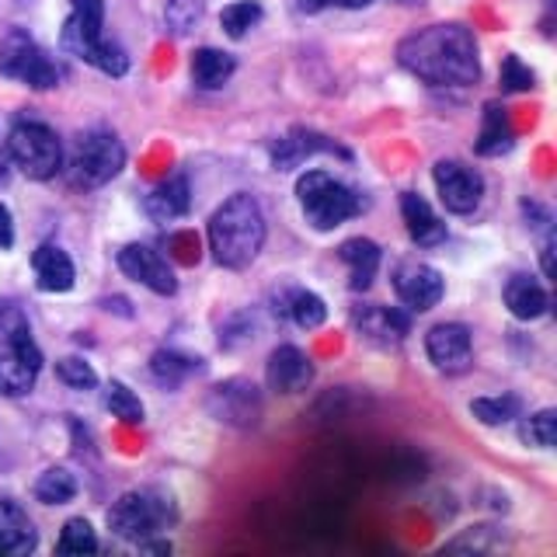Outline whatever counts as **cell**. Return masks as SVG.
I'll list each match as a JSON object with an SVG mask.
<instances>
[{
  "label": "cell",
  "instance_id": "obj_5",
  "mask_svg": "<svg viewBox=\"0 0 557 557\" xmlns=\"http://www.w3.org/2000/svg\"><path fill=\"white\" fill-rule=\"evenodd\" d=\"M296 199H300V209L307 223L313 231H335L345 220L359 216L362 199L352 188L342 185L338 178H331L327 171H307L296 182Z\"/></svg>",
  "mask_w": 557,
  "mask_h": 557
},
{
  "label": "cell",
  "instance_id": "obj_12",
  "mask_svg": "<svg viewBox=\"0 0 557 557\" xmlns=\"http://www.w3.org/2000/svg\"><path fill=\"white\" fill-rule=\"evenodd\" d=\"M119 269L129 278H136L139 286L153 289L157 296H171L178 289V278H174L168 258L161 251L147 248V244H129V248L119 251Z\"/></svg>",
  "mask_w": 557,
  "mask_h": 557
},
{
  "label": "cell",
  "instance_id": "obj_18",
  "mask_svg": "<svg viewBox=\"0 0 557 557\" xmlns=\"http://www.w3.org/2000/svg\"><path fill=\"white\" fill-rule=\"evenodd\" d=\"M39 544L32 519L25 516L22 505H14L11 498H0V554H32Z\"/></svg>",
  "mask_w": 557,
  "mask_h": 557
},
{
  "label": "cell",
  "instance_id": "obj_15",
  "mask_svg": "<svg viewBox=\"0 0 557 557\" xmlns=\"http://www.w3.org/2000/svg\"><path fill=\"white\" fill-rule=\"evenodd\" d=\"M265 376H269V387L275 394H300L310 387V380H313V362L296 345H278L269 356Z\"/></svg>",
  "mask_w": 557,
  "mask_h": 557
},
{
  "label": "cell",
  "instance_id": "obj_4",
  "mask_svg": "<svg viewBox=\"0 0 557 557\" xmlns=\"http://www.w3.org/2000/svg\"><path fill=\"white\" fill-rule=\"evenodd\" d=\"M42 373V352L32 338L28 318L17 307H0V394L22 397Z\"/></svg>",
  "mask_w": 557,
  "mask_h": 557
},
{
  "label": "cell",
  "instance_id": "obj_35",
  "mask_svg": "<svg viewBox=\"0 0 557 557\" xmlns=\"http://www.w3.org/2000/svg\"><path fill=\"white\" fill-rule=\"evenodd\" d=\"M533 81H536L533 70L519 57H505L502 60V91H530Z\"/></svg>",
  "mask_w": 557,
  "mask_h": 557
},
{
  "label": "cell",
  "instance_id": "obj_14",
  "mask_svg": "<svg viewBox=\"0 0 557 557\" xmlns=\"http://www.w3.org/2000/svg\"><path fill=\"white\" fill-rule=\"evenodd\" d=\"M425 352L435 370L463 373L470 366V331L463 324H435L425 335Z\"/></svg>",
  "mask_w": 557,
  "mask_h": 557
},
{
  "label": "cell",
  "instance_id": "obj_34",
  "mask_svg": "<svg viewBox=\"0 0 557 557\" xmlns=\"http://www.w3.org/2000/svg\"><path fill=\"white\" fill-rule=\"evenodd\" d=\"M57 376L66 383V387H74V391H91V387H98V373L91 370V362H84L77 356L60 359L57 362Z\"/></svg>",
  "mask_w": 557,
  "mask_h": 557
},
{
  "label": "cell",
  "instance_id": "obj_17",
  "mask_svg": "<svg viewBox=\"0 0 557 557\" xmlns=\"http://www.w3.org/2000/svg\"><path fill=\"white\" fill-rule=\"evenodd\" d=\"M32 269H35V283L46 293L74 289V278H77L74 261H70V255L57 248V244H42V248L32 255Z\"/></svg>",
  "mask_w": 557,
  "mask_h": 557
},
{
  "label": "cell",
  "instance_id": "obj_22",
  "mask_svg": "<svg viewBox=\"0 0 557 557\" xmlns=\"http://www.w3.org/2000/svg\"><path fill=\"white\" fill-rule=\"evenodd\" d=\"M356 324L362 327V335H370L376 342H400L408 335L411 318L394 307H362L356 310Z\"/></svg>",
  "mask_w": 557,
  "mask_h": 557
},
{
  "label": "cell",
  "instance_id": "obj_37",
  "mask_svg": "<svg viewBox=\"0 0 557 557\" xmlns=\"http://www.w3.org/2000/svg\"><path fill=\"white\" fill-rule=\"evenodd\" d=\"M14 244V220H11V209L0 206V251H8Z\"/></svg>",
  "mask_w": 557,
  "mask_h": 557
},
{
  "label": "cell",
  "instance_id": "obj_36",
  "mask_svg": "<svg viewBox=\"0 0 557 557\" xmlns=\"http://www.w3.org/2000/svg\"><path fill=\"white\" fill-rule=\"evenodd\" d=\"M202 14V0H168V25L174 32H188L199 22Z\"/></svg>",
  "mask_w": 557,
  "mask_h": 557
},
{
  "label": "cell",
  "instance_id": "obj_13",
  "mask_svg": "<svg viewBox=\"0 0 557 557\" xmlns=\"http://www.w3.org/2000/svg\"><path fill=\"white\" fill-rule=\"evenodd\" d=\"M394 293L408 310H432L443 300V275L425 261H405L394 272Z\"/></svg>",
  "mask_w": 557,
  "mask_h": 557
},
{
  "label": "cell",
  "instance_id": "obj_2",
  "mask_svg": "<svg viewBox=\"0 0 557 557\" xmlns=\"http://www.w3.org/2000/svg\"><path fill=\"white\" fill-rule=\"evenodd\" d=\"M261 244H265V216H261V206L248 196V191H237V196L226 199L213 220H209V251H213L216 265L223 269H248L258 258Z\"/></svg>",
  "mask_w": 557,
  "mask_h": 557
},
{
  "label": "cell",
  "instance_id": "obj_32",
  "mask_svg": "<svg viewBox=\"0 0 557 557\" xmlns=\"http://www.w3.org/2000/svg\"><path fill=\"white\" fill-rule=\"evenodd\" d=\"M261 22V4L258 0H237V4H226L220 14V25L231 39H244L248 28H255Z\"/></svg>",
  "mask_w": 557,
  "mask_h": 557
},
{
  "label": "cell",
  "instance_id": "obj_21",
  "mask_svg": "<svg viewBox=\"0 0 557 557\" xmlns=\"http://www.w3.org/2000/svg\"><path fill=\"white\" fill-rule=\"evenodd\" d=\"M188 182L185 178H168L157 185L150 196L144 199V209H147V216L157 220V223H171V220H178L188 213Z\"/></svg>",
  "mask_w": 557,
  "mask_h": 557
},
{
  "label": "cell",
  "instance_id": "obj_24",
  "mask_svg": "<svg viewBox=\"0 0 557 557\" xmlns=\"http://www.w3.org/2000/svg\"><path fill=\"white\" fill-rule=\"evenodd\" d=\"M318 150H335V144H327V139H324V136H318V133H304V129H296V133H289L286 139H278V144H275V150H272L275 171L296 168V164L304 161V157L318 153Z\"/></svg>",
  "mask_w": 557,
  "mask_h": 557
},
{
  "label": "cell",
  "instance_id": "obj_3",
  "mask_svg": "<svg viewBox=\"0 0 557 557\" xmlns=\"http://www.w3.org/2000/svg\"><path fill=\"white\" fill-rule=\"evenodd\" d=\"M104 0H70V17L63 22L60 46L84 63L98 66L101 74L122 77L129 70V57L119 42L104 39Z\"/></svg>",
  "mask_w": 557,
  "mask_h": 557
},
{
  "label": "cell",
  "instance_id": "obj_26",
  "mask_svg": "<svg viewBox=\"0 0 557 557\" xmlns=\"http://www.w3.org/2000/svg\"><path fill=\"white\" fill-rule=\"evenodd\" d=\"M77 495V478L66 467H49L46 474L35 481V498L42 505H66Z\"/></svg>",
  "mask_w": 557,
  "mask_h": 557
},
{
  "label": "cell",
  "instance_id": "obj_29",
  "mask_svg": "<svg viewBox=\"0 0 557 557\" xmlns=\"http://www.w3.org/2000/svg\"><path fill=\"white\" fill-rule=\"evenodd\" d=\"M57 550L63 557H84V554H95L98 550V536L91 530V522L87 519H70L60 540H57Z\"/></svg>",
  "mask_w": 557,
  "mask_h": 557
},
{
  "label": "cell",
  "instance_id": "obj_10",
  "mask_svg": "<svg viewBox=\"0 0 557 557\" xmlns=\"http://www.w3.org/2000/svg\"><path fill=\"white\" fill-rule=\"evenodd\" d=\"M432 178H435L440 199H443V206L449 209V213L467 216V213H474V209L481 206L484 178L474 168H467L460 161H440L432 168Z\"/></svg>",
  "mask_w": 557,
  "mask_h": 557
},
{
  "label": "cell",
  "instance_id": "obj_27",
  "mask_svg": "<svg viewBox=\"0 0 557 557\" xmlns=\"http://www.w3.org/2000/svg\"><path fill=\"white\" fill-rule=\"evenodd\" d=\"M470 414L484 425H505L512 418L522 414V400L516 394H502V397H478L470 400Z\"/></svg>",
  "mask_w": 557,
  "mask_h": 557
},
{
  "label": "cell",
  "instance_id": "obj_42",
  "mask_svg": "<svg viewBox=\"0 0 557 557\" xmlns=\"http://www.w3.org/2000/svg\"><path fill=\"white\" fill-rule=\"evenodd\" d=\"M397 4H405V8H418V4H425V0H397Z\"/></svg>",
  "mask_w": 557,
  "mask_h": 557
},
{
  "label": "cell",
  "instance_id": "obj_25",
  "mask_svg": "<svg viewBox=\"0 0 557 557\" xmlns=\"http://www.w3.org/2000/svg\"><path fill=\"white\" fill-rule=\"evenodd\" d=\"M509 147H512V122H509V115H505V109H498V104H487L481 133H478V153L481 157H498Z\"/></svg>",
  "mask_w": 557,
  "mask_h": 557
},
{
  "label": "cell",
  "instance_id": "obj_1",
  "mask_svg": "<svg viewBox=\"0 0 557 557\" xmlns=\"http://www.w3.org/2000/svg\"><path fill=\"white\" fill-rule=\"evenodd\" d=\"M397 63L435 87H463L481 77L478 42L460 25H429L397 46Z\"/></svg>",
  "mask_w": 557,
  "mask_h": 557
},
{
  "label": "cell",
  "instance_id": "obj_20",
  "mask_svg": "<svg viewBox=\"0 0 557 557\" xmlns=\"http://www.w3.org/2000/svg\"><path fill=\"white\" fill-rule=\"evenodd\" d=\"M547 289L536 283L533 275H512L505 283V307L512 310V318L519 321H536L547 310Z\"/></svg>",
  "mask_w": 557,
  "mask_h": 557
},
{
  "label": "cell",
  "instance_id": "obj_8",
  "mask_svg": "<svg viewBox=\"0 0 557 557\" xmlns=\"http://www.w3.org/2000/svg\"><path fill=\"white\" fill-rule=\"evenodd\" d=\"M0 74L11 81H22L35 91H49L60 81V70L46 57V49L28 39L25 32H11L4 42H0Z\"/></svg>",
  "mask_w": 557,
  "mask_h": 557
},
{
  "label": "cell",
  "instance_id": "obj_39",
  "mask_svg": "<svg viewBox=\"0 0 557 557\" xmlns=\"http://www.w3.org/2000/svg\"><path fill=\"white\" fill-rule=\"evenodd\" d=\"M327 4H335V0H300V8L310 11V14H313V11H321V8H327Z\"/></svg>",
  "mask_w": 557,
  "mask_h": 557
},
{
  "label": "cell",
  "instance_id": "obj_19",
  "mask_svg": "<svg viewBox=\"0 0 557 557\" xmlns=\"http://www.w3.org/2000/svg\"><path fill=\"white\" fill-rule=\"evenodd\" d=\"M338 258L348 265V286H352L356 293L373 286V278L380 272V248L373 240H366V237L345 240L338 248Z\"/></svg>",
  "mask_w": 557,
  "mask_h": 557
},
{
  "label": "cell",
  "instance_id": "obj_33",
  "mask_svg": "<svg viewBox=\"0 0 557 557\" xmlns=\"http://www.w3.org/2000/svg\"><path fill=\"white\" fill-rule=\"evenodd\" d=\"M519 440L527 446H536V449H550L554 440H557V411L554 408H544L530 414L527 422L519 429Z\"/></svg>",
  "mask_w": 557,
  "mask_h": 557
},
{
  "label": "cell",
  "instance_id": "obj_28",
  "mask_svg": "<svg viewBox=\"0 0 557 557\" xmlns=\"http://www.w3.org/2000/svg\"><path fill=\"white\" fill-rule=\"evenodd\" d=\"M289 318L300 324V327H321L324 318H327V307L318 293H310V289H293L289 293V300L283 307Z\"/></svg>",
  "mask_w": 557,
  "mask_h": 557
},
{
  "label": "cell",
  "instance_id": "obj_6",
  "mask_svg": "<svg viewBox=\"0 0 557 557\" xmlns=\"http://www.w3.org/2000/svg\"><path fill=\"white\" fill-rule=\"evenodd\" d=\"M126 168V147L109 129H87L77 136L74 153H70L66 178L74 188H101Z\"/></svg>",
  "mask_w": 557,
  "mask_h": 557
},
{
  "label": "cell",
  "instance_id": "obj_31",
  "mask_svg": "<svg viewBox=\"0 0 557 557\" xmlns=\"http://www.w3.org/2000/svg\"><path fill=\"white\" fill-rule=\"evenodd\" d=\"M150 373L161 387H178L188 373H196V362L178 356V352H164L161 348V352H153V359H150Z\"/></svg>",
  "mask_w": 557,
  "mask_h": 557
},
{
  "label": "cell",
  "instance_id": "obj_23",
  "mask_svg": "<svg viewBox=\"0 0 557 557\" xmlns=\"http://www.w3.org/2000/svg\"><path fill=\"white\" fill-rule=\"evenodd\" d=\"M188 70H191V81H196V87H202V91H216V87H223L226 81L234 77L237 63H234L231 52H220V49L206 46V49L191 52Z\"/></svg>",
  "mask_w": 557,
  "mask_h": 557
},
{
  "label": "cell",
  "instance_id": "obj_16",
  "mask_svg": "<svg viewBox=\"0 0 557 557\" xmlns=\"http://www.w3.org/2000/svg\"><path fill=\"white\" fill-rule=\"evenodd\" d=\"M400 216H405L408 237L418 248H435V244L446 240V223L435 216V209L422 196H414V191L400 196Z\"/></svg>",
  "mask_w": 557,
  "mask_h": 557
},
{
  "label": "cell",
  "instance_id": "obj_38",
  "mask_svg": "<svg viewBox=\"0 0 557 557\" xmlns=\"http://www.w3.org/2000/svg\"><path fill=\"white\" fill-rule=\"evenodd\" d=\"M544 275L547 278L554 275V234H547V240H544Z\"/></svg>",
  "mask_w": 557,
  "mask_h": 557
},
{
  "label": "cell",
  "instance_id": "obj_41",
  "mask_svg": "<svg viewBox=\"0 0 557 557\" xmlns=\"http://www.w3.org/2000/svg\"><path fill=\"white\" fill-rule=\"evenodd\" d=\"M8 182V153H0V185Z\"/></svg>",
  "mask_w": 557,
  "mask_h": 557
},
{
  "label": "cell",
  "instance_id": "obj_9",
  "mask_svg": "<svg viewBox=\"0 0 557 557\" xmlns=\"http://www.w3.org/2000/svg\"><path fill=\"white\" fill-rule=\"evenodd\" d=\"M171 519L168 498L153 492H126L112 509H109V530L122 540H150L157 530H164V522Z\"/></svg>",
  "mask_w": 557,
  "mask_h": 557
},
{
  "label": "cell",
  "instance_id": "obj_7",
  "mask_svg": "<svg viewBox=\"0 0 557 557\" xmlns=\"http://www.w3.org/2000/svg\"><path fill=\"white\" fill-rule=\"evenodd\" d=\"M11 164L35 182H49L63 171V147L57 133L42 122H17L8 136Z\"/></svg>",
  "mask_w": 557,
  "mask_h": 557
},
{
  "label": "cell",
  "instance_id": "obj_30",
  "mask_svg": "<svg viewBox=\"0 0 557 557\" xmlns=\"http://www.w3.org/2000/svg\"><path fill=\"white\" fill-rule=\"evenodd\" d=\"M104 405H109V411L115 418H122L126 425H139L144 422V400H139L126 383L112 380L109 387H104Z\"/></svg>",
  "mask_w": 557,
  "mask_h": 557
},
{
  "label": "cell",
  "instance_id": "obj_11",
  "mask_svg": "<svg viewBox=\"0 0 557 557\" xmlns=\"http://www.w3.org/2000/svg\"><path fill=\"white\" fill-rule=\"evenodd\" d=\"M206 408L216 422L248 429L261 418V394L248 380H226V383H220V387L209 391Z\"/></svg>",
  "mask_w": 557,
  "mask_h": 557
},
{
  "label": "cell",
  "instance_id": "obj_40",
  "mask_svg": "<svg viewBox=\"0 0 557 557\" xmlns=\"http://www.w3.org/2000/svg\"><path fill=\"white\" fill-rule=\"evenodd\" d=\"M335 4H342V8H370L373 0H335Z\"/></svg>",
  "mask_w": 557,
  "mask_h": 557
}]
</instances>
